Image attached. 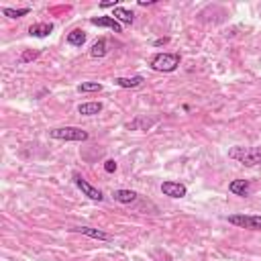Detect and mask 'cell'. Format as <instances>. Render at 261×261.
I'll use <instances>...</instances> for the list:
<instances>
[{
    "mask_svg": "<svg viewBox=\"0 0 261 261\" xmlns=\"http://www.w3.org/2000/svg\"><path fill=\"white\" fill-rule=\"evenodd\" d=\"M141 6H147V4H153V0H139Z\"/></svg>",
    "mask_w": 261,
    "mask_h": 261,
    "instance_id": "24",
    "label": "cell"
},
{
    "mask_svg": "<svg viewBox=\"0 0 261 261\" xmlns=\"http://www.w3.org/2000/svg\"><path fill=\"white\" fill-rule=\"evenodd\" d=\"M39 56V51H25L23 56H21V61L23 63H27V61H31V59H35Z\"/></svg>",
    "mask_w": 261,
    "mask_h": 261,
    "instance_id": "20",
    "label": "cell"
},
{
    "mask_svg": "<svg viewBox=\"0 0 261 261\" xmlns=\"http://www.w3.org/2000/svg\"><path fill=\"white\" fill-rule=\"evenodd\" d=\"M90 23H92L94 27H106V29H111V31H115V33H120V31H122L120 23H118L116 19H113V17H92Z\"/></svg>",
    "mask_w": 261,
    "mask_h": 261,
    "instance_id": "7",
    "label": "cell"
},
{
    "mask_svg": "<svg viewBox=\"0 0 261 261\" xmlns=\"http://www.w3.org/2000/svg\"><path fill=\"white\" fill-rule=\"evenodd\" d=\"M155 125V118H147V116H137L135 120H131L129 125H127V129H131V131H147V129H151Z\"/></svg>",
    "mask_w": 261,
    "mask_h": 261,
    "instance_id": "9",
    "label": "cell"
},
{
    "mask_svg": "<svg viewBox=\"0 0 261 261\" xmlns=\"http://www.w3.org/2000/svg\"><path fill=\"white\" fill-rule=\"evenodd\" d=\"M53 31V25L51 23H37L29 27V35L31 37H47Z\"/></svg>",
    "mask_w": 261,
    "mask_h": 261,
    "instance_id": "11",
    "label": "cell"
},
{
    "mask_svg": "<svg viewBox=\"0 0 261 261\" xmlns=\"http://www.w3.org/2000/svg\"><path fill=\"white\" fill-rule=\"evenodd\" d=\"M113 196L120 204H133L137 200V192H133V190H116Z\"/></svg>",
    "mask_w": 261,
    "mask_h": 261,
    "instance_id": "14",
    "label": "cell"
},
{
    "mask_svg": "<svg viewBox=\"0 0 261 261\" xmlns=\"http://www.w3.org/2000/svg\"><path fill=\"white\" fill-rule=\"evenodd\" d=\"M104 170H106L108 174H115V172H116V161H115V159L104 161Z\"/></svg>",
    "mask_w": 261,
    "mask_h": 261,
    "instance_id": "21",
    "label": "cell"
},
{
    "mask_svg": "<svg viewBox=\"0 0 261 261\" xmlns=\"http://www.w3.org/2000/svg\"><path fill=\"white\" fill-rule=\"evenodd\" d=\"M168 41H170V39H157V41H155V43H153V45H155V47H159V45H166V43H168Z\"/></svg>",
    "mask_w": 261,
    "mask_h": 261,
    "instance_id": "23",
    "label": "cell"
},
{
    "mask_svg": "<svg viewBox=\"0 0 261 261\" xmlns=\"http://www.w3.org/2000/svg\"><path fill=\"white\" fill-rule=\"evenodd\" d=\"M67 43L74 45V47H82L86 43V33L82 29H74L72 33H67Z\"/></svg>",
    "mask_w": 261,
    "mask_h": 261,
    "instance_id": "16",
    "label": "cell"
},
{
    "mask_svg": "<svg viewBox=\"0 0 261 261\" xmlns=\"http://www.w3.org/2000/svg\"><path fill=\"white\" fill-rule=\"evenodd\" d=\"M100 6H102V8H108V6L116 8V6H118V0H106V2H100Z\"/></svg>",
    "mask_w": 261,
    "mask_h": 261,
    "instance_id": "22",
    "label": "cell"
},
{
    "mask_svg": "<svg viewBox=\"0 0 261 261\" xmlns=\"http://www.w3.org/2000/svg\"><path fill=\"white\" fill-rule=\"evenodd\" d=\"M161 192L170 198H184L188 194V188L180 182H163L161 184Z\"/></svg>",
    "mask_w": 261,
    "mask_h": 261,
    "instance_id": "6",
    "label": "cell"
},
{
    "mask_svg": "<svg viewBox=\"0 0 261 261\" xmlns=\"http://www.w3.org/2000/svg\"><path fill=\"white\" fill-rule=\"evenodd\" d=\"M102 111V102H84L78 106V113L84 115V116H94Z\"/></svg>",
    "mask_w": 261,
    "mask_h": 261,
    "instance_id": "12",
    "label": "cell"
},
{
    "mask_svg": "<svg viewBox=\"0 0 261 261\" xmlns=\"http://www.w3.org/2000/svg\"><path fill=\"white\" fill-rule=\"evenodd\" d=\"M180 65V53H157L151 59V67L155 72H174Z\"/></svg>",
    "mask_w": 261,
    "mask_h": 261,
    "instance_id": "2",
    "label": "cell"
},
{
    "mask_svg": "<svg viewBox=\"0 0 261 261\" xmlns=\"http://www.w3.org/2000/svg\"><path fill=\"white\" fill-rule=\"evenodd\" d=\"M104 86L98 84V82H82L78 86V92H100Z\"/></svg>",
    "mask_w": 261,
    "mask_h": 261,
    "instance_id": "19",
    "label": "cell"
},
{
    "mask_svg": "<svg viewBox=\"0 0 261 261\" xmlns=\"http://www.w3.org/2000/svg\"><path fill=\"white\" fill-rule=\"evenodd\" d=\"M74 231L82 232V235H86V237H90V239H98V241H113V237L108 235V232H102V231H98V229H90V227H76Z\"/></svg>",
    "mask_w": 261,
    "mask_h": 261,
    "instance_id": "8",
    "label": "cell"
},
{
    "mask_svg": "<svg viewBox=\"0 0 261 261\" xmlns=\"http://www.w3.org/2000/svg\"><path fill=\"white\" fill-rule=\"evenodd\" d=\"M49 137L51 139H58V141H86L88 133L78 127H59V129H51Z\"/></svg>",
    "mask_w": 261,
    "mask_h": 261,
    "instance_id": "3",
    "label": "cell"
},
{
    "mask_svg": "<svg viewBox=\"0 0 261 261\" xmlns=\"http://www.w3.org/2000/svg\"><path fill=\"white\" fill-rule=\"evenodd\" d=\"M227 221L239 229L261 231V214H231Z\"/></svg>",
    "mask_w": 261,
    "mask_h": 261,
    "instance_id": "4",
    "label": "cell"
},
{
    "mask_svg": "<svg viewBox=\"0 0 261 261\" xmlns=\"http://www.w3.org/2000/svg\"><path fill=\"white\" fill-rule=\"evenodd\" d=\"M2 12L10 19H21V17H27L31 12V8H2Z\"/></svg>",
    "mask_w": 261,
    "mask_h": 261,
    "instance_id": "18",
    "label": "cell"
},
{
    "mask_svg": "<svg viewBox=\"0 0 261 261\" xmlns=\"http://www.w3.org/2000/svg\"><path fill=\"white\" fill-rule=\"evenodd\" d=\"M229 190L232 192L235 196H249V192H251V184L247 182V180H232Z\"/></svg>",
    "mask_w": 261,
    "mask_h": 261,
    "instance_id": "10",
    "label": "cell"
},
{
    "mask_svg": "<svg viewBox=\"0 0 261 261\" xmlns=\"http://www.w3.org/2000/svg\"><path fill=\"white\" fill-rule=\"evenodd\" d=\"M115 84L120 88H139L143 84V76H133V78H116Z\"/></svg>",
    "mask_w": 261,
    "mask_h": 261,
    "instance_id": "13",
    "label": "cell"
},
{
    "mask_svg": "<svg viewBox=\"0 0 261 261\" xmlns=\"http://www.w3.org/2000/svg\"><path fill=\"white\" fill-rule=\"evenodd\" d=\"M74 182H76V186L82 190V194H84V196H88L90 200H94V202H102L104 200V196H102V192L98 190V188H94L92 184H88L86 180H84V177H82V175H74Z\"/></svg>",
    "mask_w": 261,
    "mask_h": 261,
    "instance_id": "5",
    "label": "cell"
},
{
    "mask_svg": "<svg viewBox=\"0 0 261 261\" xmlns=\"http://www.w3.org/2000/svg\"><path fill=\"white\" fill-rule=\"evenodd\" d=\"M108 53V43H106V39H98L96 43L92 45V49H90V56L92 58H104Z\"/></svg>",
    "mask_w": 261,
    "mask_h": 261,
    "instance_id": "17",
    "label": "cell"
},
{
    "mask_svg": "<svg viewBox=\"0 0 261 261\" xmlns=\"http://www.w3.org/2000/svg\"><path fill=\"white\" fill-rule=\"evenodd\" d=\"M229 157L245 163V166H261V145L259 147H232L229 151Z\"/></svg>",
    "mask_w": 261,
    "mask_h": 261,
    "instance_id": "1",
    "label": "cell"
},
{
    "mask_svg": "<svg viewBox=\"0 0 261 261\" xmlns=\"http://www.w3.org/2000/svg\"><path fill=\"white\" fill-rule=\"evenodd\" d=\"M113 19H116L118 23H125V25H133V21H135V15H133L131 10H127V8L116 6V8H115V15H113Z\"/></svg>",
    "mask_w": 261,
    "mask_h": 261,
    "instance_id": "15",
    "label": "cell"
}]
</instances>
